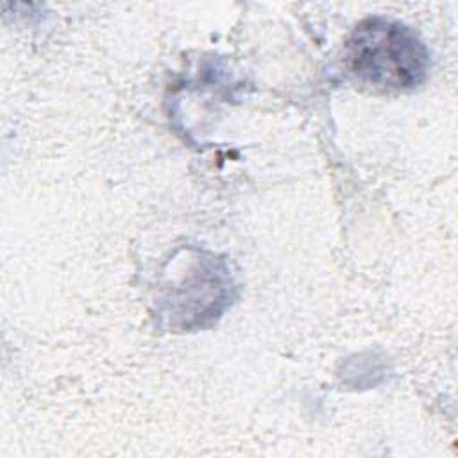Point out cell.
Returning a JSON list of instances; mask_svg holds the SVG:
<instances>
[{
    "label": "cell",
    "instance_id": "1",
    "mask_svg": "<svg viewBox=\"0 0 458 458\" xmlns=\"http://www.w3.org/2000/svg\"><path fill=\"white\" fill-rule=\"evenodd\" d=\"M344 64L360 84L379 91H406L424 82L429 52L410 27L372 16L349 34Z\"/></svg>",
    "mask_w": 458,
    "mask_h": 458
}]
</instances>
